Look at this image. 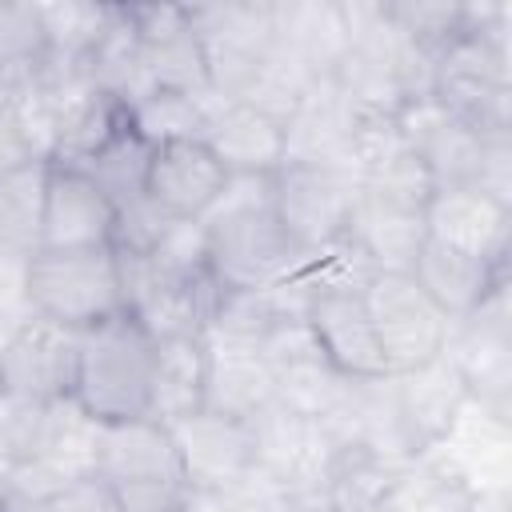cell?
Segmentation results:
<instances>
[{
	"label": "cell",
	"mask_w": 512,
	"mask_h": 512,
	"mask_svg": "<svg viewBox=\"0 0 512 512\" xmlns=\"http://www.w3.org/2000/svg\"><path fill=\"white\" fill-rule=\"evenodd\" d=\"M272 176H228L200 216L208 232V272L224 288H272L292 276L304 256L276 220Z\"/></svg>",
	"instance_id": "obj_1"
},
{
	"label": "cell",
	"mask_w": 512,
	"mask_h": 512,
	"mask_svg": "<svg viewBox=\"0 0 512 512\" xmlns=\"http://www.w3.org/2000/svg\"><path fill=\"white\" fill-rule=\"evenodd\" d=\"M152 336L128 316H108L80 332L72 400L88 408L96 420H136L148 412V380H152Z\"/></svg>",
	"instance_id": "obj_2"
},
{
	"label": "cell",
	"mask_w": 512,
	"mask_h": 512,
	"mask_svg": "<svg viewBox=\"0 0 512 512\" xmlns=\"http://www.w3.org/2000/svg\"><path fill=\"white\" fill-rule=\"evenodd\" d=\"M28 304L36 316L84 332L124 312L120 264L108 248H36L28 260Z\"/></svg>",
	"instance_id": "obj_3"
},
{
	"label": "cell",
	"mask_w": 512,
	"mask_h": 512,
	"mask_svg": "<svg viewBox=\"0 0 512 512\" xmlns=\"http://www.w3.org/2000/svg\"><path fill=\"white\" fill-rule=\"evenodd\" d=\"M188 16L204 52L212 92L240 104L276 48L272 4H192Z\"/></svg>",
	"instance_id": "obj_4"
},
{
	"label": "cell",
	"mask_w": 512,
	"mask_h": 512,
	"mask_svg": "<svg viewBox=\"0 0 512 512\" xmlns=\"http://www.w3.org/2000/svg\"><path fill=\"white\" fill-rule=\"evenodd\" d=\"M444 356L460 372L468 400L512 420V300L500 280L468 316L448 324Z\"/></svg>",
	"instance_id": "obj_5"
},
{
	"label": "cell",
	"mask_w": 512,
	"mask_h": 512,
	"mask_svg": "<svg viewBox=\"0 0 512 512\" xmlns=\"http://www.w3.org/2000/svg\"><path fill=\"white\" fill-rule=\"evenodd\" d=\"M276 220L300 252H316L348 232L360 180L328 164H280L272 176Z\"/></svg>",
	"instance_id": "obj_6"
},
{
	"label": "cell",
	"mask_w": 512,
	"mask_h": 512,
	"mask_svg": "<svg viewBox=\"0 0 512 512\" xmlns=\"http://www.w3.org/2000/svg\"><path fill=\"white\" fill-rule=\"evenodd\" d=\"M360 296L376 328L380 352L388 360V372H408L444 352L452 320L428 300L412 272H376Z\"/></svg>",
	"instance_id": "obj_7"
},
{
	"label": "cell",
	"mask_w": 512,
	"mask_h": 512,
	"mask_svg": "<svg viewBox=\"0 0 512 512\" xmlns=\"http://www.w3.org/2000/svg\"><path fill=\"white\" fill-rule=\"evenodd\" d=\"M420 460H428L464 492L512 488V420L476 400H464L448 432L428 444Z\"/></svg>",
	"instance_id": "obj_8"
},
{
	"label": "cell",
	"mask_w": 512,
	"mask_h": 512,
	"mask_svg": "<svg viewBox=\"0 0 512 512\" xmlns=\"http://www.w3.org/2000/svg\"><path fill=\"white\" fill-rule=\"evenodd\" d=\"M76 352H80V332L32 312L20 324V332L0 348V392L28 396L40 404L72 396Z\"/></svg>",
	"instance_id": "obj_9"
},
{
	"label": "cell",
	"mask_w": 512,
	"mask_h": 512,
	"mask_svg": "<svg viewBox=\"0 0 512 512\" xmlns=\"http://www.w3.org/2000/svg\"><path fill=\"white\" fill-rule=\"evenodd\" d=\"M396 132L408 152L420 156L436 188H472L476 164H480V144L484 136L460 124L456 116L444 112L436 96H416L404 100V108L392 116Z\"/></svg>",
	"instance_id": "obj_10"
},
{
	"label": "cell",
	"mask_w": 512,
	"mask_h": 512,
	"mask_svg": "<svg viewBox=\"0 0 512 512\" xmlns=\"http://www.w3.org/2000/svg\"><path fill=\"white\" fill-rule=\"evenodd\" d=\"M188 492H216L252 468V428L208 408L168 424Z\"/></svg>",
	"instance_id": "obj_11"
},
{
	"label": "cell",
	"mask_w": 512,
	"mask_h": 512,
	"mask_svg": "<svg viewBox=\"0 0 512 512\" xmlns=\"http://www.w3.org/2000/svg\"><path fill=\"white\" fill-rule=\"evenodd\" d=\"M424 232L432 244L476 256L484 264H508L512 208L488 200L476 188H436L424 208Z\"/></svg>",
	"instance_id": "obj_12"
},
{
	"label": "cell",
	"mask_w": 512,
	"mask_h": 512,
	"mask_svg": "<svg viewBox=\"0 0 512 512\" xmlns=\"http://www.w3.org/2000/svg\"><path fill=\"white\" fill-rule=\"evenodd\" d=\"M128 16L144 44V60L156 88L192 92V96L212 92L188 4H128Z\"/></svg>",
	"instance_id": "obj_13"
},
{
	"label": "cell",
	"mask_w": 512,
	"mask_h": 512,
	"mask_svg": "<svg viewBox=\"0 0 512 512\" xmlns=\"http://www.w3.org/2000/svg\"><path fill=\"white\" fill-rule=\"evenodd\" d=\"M356 120V108L340 96L332 76L312 80L296 112L284 120V164H328L352 172Z\"/></svg>",
	"instance_id": "obj_14"
},
{
	"label": "cell",
	"mask_w": 512,
	"mask_h": 512,
	"mask_svg": "<svg viewBox=\"0 0 512 512\" xmlns=\"http://www.w3.org/2000/svg\"><path fill=\"white\" fill-rule=\"evenodd\" d=\"M116 232V208L108 196L68 164H48L40 248H108Z\"/></svg>",
	"instance_id": "obj_15"
},
{
	"label": "cell",
	"mask_w": 512,
	"mask_h": 512,
	"mask_svg": "<svg viewBox=\"0 0 512 512\" xmlns=\"http://www.w3.org/2000/svg\"><path fill=\"white\" fill-rule=\"evenodd\" d=\"M308 324L328 364L340 368L348 380L388 376V360L380 352V340L360 292H312Z\"/></svg>",
	"instance_id": "obj_16"
},
{
	"label": "cell",
	"mask_w": 512,
	"mask_h": 512,
	"mask_svg": "<svg viewBox=\"0 0 512 512\" xmlns=\"http://www.w3.org/2000/svg\"><path fill=\"white\" fill-rule=\"evenodd\" d=\"M228 172L204 140H180L152 148L148 200L172 220H200L220 196Z\"/></svg>",
	"instance_id": "obj_17"
},
{
	"label": "cell",
	"mask_w": 512,
	"mask_h": 512,
	"mask_svg": "<svg viewBox=\"0 0 512 512\" xmlns=\"http://www.w3.org/2000/svg\"><path fill=\"white\" fill-rule=\"evenodd\" d=\"M324 428L336 444H360L392 460H416V444L404 428L392 372L372 380H352L344 404L324 420Z\"/></svg>",
	"instance_id": "obj_18"
},
{
	"label": "cell",
	"mask_w": 512,
	"mask_h": 512,
	"mask_svg": "<svg viewBox=\"0 0 512 512\" xmlns=\"http://www.w3.org/2000/svg\"><path fill=\"white\" fill-rule=\"evenodd\" d=\"M204 348H208V376H204L208 412L248 424L256 412H264L276 400V372L268 368L260 348L216 344V340H204Z\"/></svg>",
	"instance_id": "obj_19"
},
{
	"label": "cell",
	"mask_w": 512,
	"mask_h": 512,
	"mask_svg": "<svg viewBox=\"0 0 512 512\" xmlns=\"http://www.w3.org/2000/svg\"><path fill=\"white\" fill-rule=\"evenodd\" d=\"M96 476L104 484H132V480H180V460L168 424L152 416L112 420L100 432V460Z\"/></svg>",
	"instance_id": "obj_20"
},
{
	"label": "cell",
	"mask_w": 512,
	"mask_h": 512,
	"mask_svg": "<svg viewBox=\"0 0 512 512\" xmlns=\"http://www.w3.org/2000/svg\"><path fill=\"white\" fill-rule=\"evenodd\" d=\"M396 376V400H400V416H404V428L416 444V456L436 444L448 424L456 420V412L464 408L468 392H464V380L460 372L448 364V356H432L408 372H392Z\"/></svg>",
	"instance_id": "obj_21"
},
{
	"label": "cell",
	"mask_w": 512,
	"mask_h": 512,
	"mask_svg": "<svg viewBox=\"0 0 512 512\" xmlns=\"http://www.w3.org/2000/svg\"><path fill=\"white\" fill-rule=\"evenodd\" d=\"M276 44L296 56L312 76H332L348 52L344 0H280L272 4Z\"/></svg>",
	"instance_id": "obj_22"
},
{
	"label": "cell",
	"mask_w": 512,
	"mask_h": 512,
	"mask_svg": "<svg viewBox=\"0 0 512 512\" xmlns=\"http://www.w3.org/2000/svg\"><path fill=\"white\" fill-rule=\"evenodd\" d=\"M408 460L380 456L360 444H336L324 480H320V512H380L388 508Z\"/></svg>",
	"instance_id": "obj_23"
},
{
	"label": "cell",
	"mask_w": 512,
	"mask_h": 512,
	"mask_svg": "<svg viewBox=\"0 0 512 512\" xmlns=\"http://www.w3.org/2000/svg\"><path fill=\"white\" fill-rule=\"evenodd\" d=\"M204 144L228 176H272L284 164V124L252 104H224L208 124Z\"/></svg>",
	"instance_id": "obj_24"
},
{
	"label": "cell",
	"mask_w": 512,
	"mask_h": 512,
	"mask_svg": "<svg viewBox=\"0 0 512 512\" xmlns=\"http://www.w3.org/2000/svg\"><path fill=\"white\" fill-rule=\"evenodd\" d=\"M412 280L428 292V300L448 316V320H460L468 316L500 280H508V264H484L476 256H464V252H452L444 244H432L424 240L420 256H416V268H412Z\"/></svg>",
	"instance_id": "obj_25"
},
{
	"label": "cell",
	"mask_w": 512,
	"mask_h": 512,
	"mask_svg": "<svg viewBox=\"0 0 512 512\" xmlns=\"http://www.w3.org/2000/svg\"><path fill=\"white\" fill-rule=\"evenodd\" d=\"M204 376H208V348L200 336L160 340L152 352V380H148V412L160 424H176L204 408Z\"/></svg>",
	"instance_id": "obj_26"
},
{
	"label": "cell",
	"mask_w": 512,
	"mask_h": 512,
	"mask_svg": "<svg viewBox=\"0 0 512 512\" xmlns=\"http://www.w3.org/2000/svg\"><path fill=\"white\" fill-rule=\"evenodd\" d=\"M348 236L356 240V248L368 256V264L376 272H412L416 256H420V248L428 240L424 212L376 204L368 196H356V208H352V220H348Z\"/></svg>",
	"instance_id": "obj_27"
},
{
	"label": "cell",
	"mask_w": 512,
	"mask_h": 512,
	"mask_svg": "<svg viewBox=\"0 0 512 512\" xmlns=\"http://www.w3.org/2000/svg\"><path fill=\"white\" fill-rule=\"evenodd\" d=\"M88 76L104 96H112L124 108H132L136 100H144L156 88L148 60H144V44H140L136 24L128 16V4H112L108 28H104V36L88 60Z\"/></svg>",
	"instance_id": "obj_28"
},
{
	"label": "cell",
	"mask_w": 512,
	"mask_h": 512,
	"mask_svg": "<svg viewBox=\"0 0 512 512\" xmlns=\"http://www.w3.org/2000/svg\"><path fill=\"white\" fill-rule=\"evenodd\" d=\"M232 104L224 100L220 92H204V96H192V92H172V88H152L144 100H136L128 108V124L132 132L160 148V144H180V140H204L208 136V124L216 120V112Z\"/></svg>",
	"instance_id": "obj_29"
},
{
	"label": "cell",
	"mask_w": 512,
	"mask_h": 512,
	"mask_svg": "<svg viewBox=\"0 0 512 512\" xmlns=\"http://www.w3.org/2000/svg\"><path fill=\"white\" fill-rule=\"evenodd\" d=\"M100 432L104 420H96L88 408H80L72 396L48 400L44 408V428H40V444L32 456H48L56 468H64L72 480L96 476V460H100Z\"/></svg>",
	"instance_id": "obj_30"
},
{
	"label": "cell",
	"mask_w": 512,
	"mask_h": 512,
	"mask_svg": "<svg viewBox=\"0 0 512 512\" xmlns=\"http://www.w3.org/2000/svg\"><path fill=\"white\" fill-rule=\"evenodd\" d=\"M148 164H152V144H144L132 132V124H124L96 156H88L76 168L108 196L116 212H124L148 196Z\"/></svg>",
	"instance_id": "obj_31"
},
{
	"label": "cell",
	"mask_w": 512,
	"mask_h": 512,
	"mask_svg": "<svg viewBox=\"0 0 512 512\" xmlns=\"http://www.w3.org/2000/svg\"><path fill=\"white\" fill-rule=\"evenodd\" d=\"M108 16H112V4H84V0L36 4V20L44 32V60L88 64L108 28Z\"/></svg>",
	"instance_id": "obj_32"
},
{
	"label": "cell",
	"mask_w": 512,
	"mask_h": 512,
	"mask_svg": "<svg viewBox=\"0 0 512 512\" xmlns=\"http://www.w3.org/2000/svg\"><path fill=\"white\" fill-rule=\"evenodd\" d=\"M284 320L272 304L268 288H212L208 300V316H204V340L216 344H244V348H260V340L268 336V328Z\"/></svg>",
	"instance_id": "obj_33"
},
{
	"label": "cell",
	"mask_w": 512,
	"mask_h": 512,
	"mask_svg": "<svg viewBox=\"0 0 512 512\" xmlns=\"http://www.w3.org/2000/svg\"><path fill=\"white\" fill-rule=\"evenodd\" d=\"M44 188H48L44 160H32V164L0 176V248L28 252V256L40 248Z\"/></svg>",
	"instance_id": "obj_34"
},
{
	"label": "cell",
	"mask_w": 512,
	"mask_h": 512,
	"mask_svg": "<svg viewBox=\"0 0 512 512\" xmlns=\"http://www.w3.org/2000/svg\"><path fill=\"white\" fill-rule=\"evenodd\" d=\"M348 376L340 368L328 364L324 352L296 360L288 368H276V404H284L288 412L324 424L348 396Z\"/></svg>",
	"instance_id": "obj_35"
},
{
	"label": "cell",
	"mask_w": 512,
	"mask_h": 512,
	"mask_svg": "<svg viewBox=\"0 0 512 512\" xmlns=\"http://www.w3.org/2000/svg\"><path fill=\"white\" fill-rule=\"evenodd\" d=\"M44 60V32L36 4H0V96L24 84Z\"/></svg>",
	"instance_id": "obj_36"
},
{
	"label": "cell",
	"mask_w": 512,
	"mask_h": 512,
	"mask_svg": "<svg viewBox=\"0 0 512 512\" xmlns=\"http://www.w3.org/2000/svg\"><path fill=\"white\" fill-rule=\"evenodd\" d=\"M436 184L428 176V168L420 164L416 152L400 148L396 156L380 160L376 168H368L360 176V196L376 200V204H392V208H408V212H424L432 200Z\"/></svg>",
	"instance_id": "obj_37"
},
{
	"label": "cell",
	"mask_w": 512,
	"mask_h": 512,
	"mask_svg": "<svg viewBox=\"0 0 512 512\" xmlns=\"http://www.w3.org/2000/svg\"><path fill=\"white\" fill-rule=\"evenodd\" d=\"M392 24L428 56H440L444 44L460 36V4L448 0H384Z\"/></svg>",
	"instance_id": "obj_38"
},
{
	"label": "cell",
	"mask_w": 512,
	"mask_h": 512,
	"mask_svg": "<svg viewBox=\"0 0 512 512\" xmlns=\"http://www.w3.org/2000/svg\"><path fill=\"white\" fill-rule=\"evenodd\" d=\"M148 264L172 280H208V232L200 220H168L148 252Z\"/></svg>",
	"instance_id": "obj_39"
},
{
	"label": "cell",
	"mask_w": 512,
	"mask_h": 512,
	"mask_svg": "<svg viewBox=\"0 0 512 512\" xmlns=\"http://www.w3.org/2000/svg\"><path fill=\"white\" fill-rule=\"evenodd\" d=\"M68 484H72V476L64 468H56L48 456H24V460L12 464V472L0 484V492L4 496H16V500H28V504H48Z\"/></svg>",
	"instance_id": "obj_40"
},
{
	"label": "cell",
	"mask_w": 512,
	"mask_h": 512,
	"mask_svg": "<svg viewBox=\"0 0 512 512\" xmlns=\"http://www.w3.org/2000/svg\"><path fill=\"white\" fill-rule=\"evenodd\" d=\"M44 408L48 404H40V400L0 392V436L8 440V448H12L16 460H24V456L36 452L40 428H44Z\"/></svg>",
	"instance_id": "obj_41"
},
{
	"label": "cell",
	"mask_w": 512,
	"mask_h": 512,
	"mask_svg": "<svg viewBox=\"0 0 512 512\" xmlns=\"http://www.w3.org/2000/svg\"><path fill=\"white\" fill-rule=\"evenodd\" d=\"M472 188H476V192H484L488 200H496V204L512 208V132L484 136Z\"/></svg>",
	"instance_id": "obj_42"
},
{
	"label": "cell",
	"mask_w": 512,
	"mask_h": 512,
	"mask_svg": "<svg viewBox=\"0 0 512 512\" xmlns=\"http://www.w3.org/2000/svg\"><path fill=\"white\" fill-rule=\"evenodd\" d=\"M120 512H184L188 488L184 480H132V484H108Z\"/></svg>",
	"instance_id": "obj_43"
},
{
	"label": "cell",
	"mask_w": 512,
	"mask_h": 512,
	"mask_svg": "<svg viewBox=\"0 0 512 512\" xmlns=\"http://www.w3.org/2000/svg\"><path fill=\"white\" fill-rule=\"evenodd\" d=\"M48 512H120L112 488L100 480V476H84V480H72L56 500L44 504Z\"/></svg>",
	"instance_id": "obj_44"
},
{
	"label": "cell",
	"mask_w": 512,
	"mask_h": 512,
	"mask_svg": "<svg viewBox=\"0 0 512 512\" xmlns=\"http://www.w3.org/2000/svg\"><path fill=\"white\" fill-rule=\"evenodd\" d=\"M28 252L0 248V316L32 312L28 304Z\"/></svg>",
	"instance_id": "obj_45"
},
{
	"label": "cell",
	"mask_w": 512,
	"mask_h": 512,
	"mask_svg": "<svg viewBox=\"0 0 512 512\" xmlns=\"http://www.w3.org/2000/svg\"><path fill=\"white\" fill-rule=\"evenodd\" d=\"M32 160H36V156H32V148H28V140H24L20 124H16V116L0 104V176L24 168V164H32Z\"/></svg>",
	"instance_id": "obj_46"
},
{
	"label": "cell",
	"mask_w": 512,
	"mask_h": 512,
	"mask_svg": "<svg viewBox=\"0 0 512 512\" xmlns=\"http://www.w3.org/2000/svg\"><path fill=\"white\" fill-rule=\"evenodd\" d=\"M464 512H512V492L508 488H488V492H468Z\"/></svg>",
	"instance_id": "obj_47"
},
{
	"label": "cell",
	"mask_w": 512,
	"mask_h": 512,
	"mask_svg": "<svg viewBox=\"0 0 512 512\" xmlns=\"http://www.w3.org/2000/svg\"><path fill=\"white\" fill-rule=\"evenodd\" d=\"M0 512H48L44 504H28V500H16V496H4L0 492Z\"/></svg>",
	"instance_id": "obj_48"
},
{
	"label": "cell",
	"mask_w": 512,
	"mask_h": 512,
	"mask_svg": "<svg viewBox=\"0 0 512 512\" xmlns=\"http://www.w3.org/2000/svg\"><path fill=\"white\" fill-rule=\"evenodd\" d=\"M12 464H16V456H12V448H8V440L0 436V484H4V476L12 472Z\"/></svg>",
	"instance_id": "obj_49"
},
{
	"label": "cell",
	"mask_w": 512,
	"mask_h": 512,
	"mask_svg": "<svg viewBox=\"0 0 512 512\" xmlns=\"http://www.w3.org/2000/svg\"><path fill=\"white\" fill-rule=\"evenodd\" d=\"M380 512H388V508H380Z\"/></svg>",
	"instance_id": "obj_50"
}]
</instances>
